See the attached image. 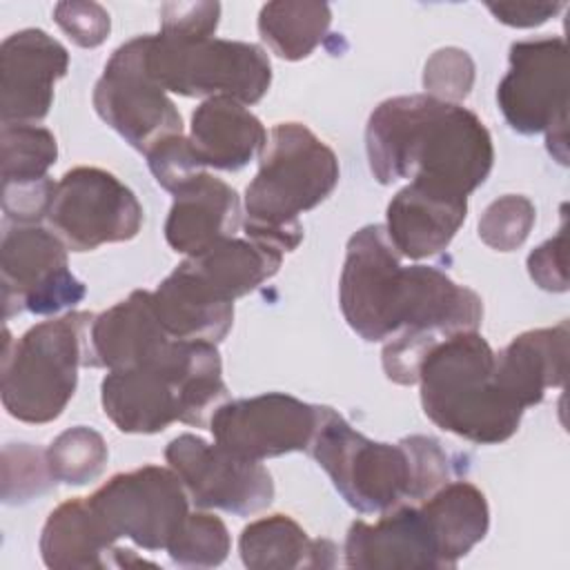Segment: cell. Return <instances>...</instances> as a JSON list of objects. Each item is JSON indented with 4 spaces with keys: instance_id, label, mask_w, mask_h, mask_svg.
Listing matches in <instances>:
<instances>
[{
    "instance_id": "obj_1",
    "label": "cell",
    "mask_w": 570,
    "mask_h": 570,
    "mask_svg": "<svg viewBox=\"0 0 570 570\" xmlns=\"http://www.w3.org/2000/svg\"><path fill=\"white\" fill-rule=\"evenodd\" d=\"M338 303L347 325L370 343L403 330L450 336L476 330L483 318L474 289L430 265L403 267L383 225H365L350 238Z\"/></svg>"
},
{
    "instance_id": "obj_2",
    "label": "cell",
    "mask_w": 570,
    "mask_h": 570,
    "mask_svg": "<svg viewBox=\"0 0 570 570\" xmlns=\"http://www.w3.org/2000/svg\"><path fill=\"white\" fill-rule=\"evenodd\" d=\"M365 149L381 185L407 178L461 196L483 185L494 163L481 118L428 94L383 100L367 120Z\"/></svg>"
},
{
    "instance_id": "obj_3",
    "label": "cell",
    "mask_w": 570,
    "mask_h": 570,
    "mask_svg": "<svg viewBox=\"0 0 570 570\" xmlns=\"http://www.w3.org/2000/svg\"><path fill=\"white\" fill-rule=\"evenodd\" d=\"M100 390L105 414L127 434H154L174 421L203 428L227 396L216 343L178 338L151 363L109 372Z\"/></svg>"
},
{
    "instance_id": "obj_4",
    "label": "cell",
    "mask_w": 570,
    "mask_h": 570,
    "mask_svg": "<svg viewBox=\"0 0 570 570\" xmlns=\"http://www.w3.org/2000/svg\"><path fill=\"white\" fill-rule=\"evenodd\" d=\"M425 416L441 430L472 443L508 441L521 423L519 407L494 379V352L476 330L434 343L419 365Z\"/></svg>"
},
{
    "instance_id": "obj_5",
    "label": "cell",
    "mask_w": 570,
    "mask_h": 570,
    "mask_svg": "<svg viewBox=\"0 0 570 570\" xmlns=\"http://www.w3.org/2000/svg\"><path fill=\"white\" fill-rule=\"evenodd\" d=\"M336 183V154L305 125L278 122L245 189V236L294 252L303 240L298 214L323 203Z\"/></svg>"
},
{
    "instance_id": "obj_6",
    "label": "cell",
    "mask_w": 570,
    "mask_h": 570,
    "mask_svg": "<svg viewBox=\"0 0 570 570\" xmlns=\"http://www.w3.org/2000/svg\"><path fill=\"white\" fill-rule=\"evenodd\" d=\"M94 316L69 312L27 330L16 343L4 332L2 405L24 423H49L62 414L85 365Z\"/></svg>"
},
{
    "instance_id": "obj_7",
    "label": "cell",
    "mask_w": 570,
    "mask_h": 570,
    "mask_svg": "<svg viewBox=\"0 0 570 570\" xmlns=\"http://www.w3.org/2000/svg\"><path fill=\"white\" fill-rule=\"evenodd\" d=\"M327 472L347 505L381 514L414 501V454L410 441L379 443L356 432L336 410L321 405V419L307 448Z\"/></svg>"
},
{
    "instance_id": "obj_8",
    "label": "cell",
    "mask_w": 570,
    "mask_h": 570,
    "mask_svg": "<svg viewBox=\"0 0 570 570\" xmlns=\"http://www.w3.org/2000/svg\"><path fill=\"white\" fill-rule=\"evenodd\" d=\"M145 67L165 91L180 96H229L243 105L258 102L272 82L267 53L240 40H171L145 36Z\"/></svg>"
},
{
    "instance_id": "obj_9",
    "label": "cell",
    "mask_w": 570,
    "mask_h": 570,
    "mask_svg": "<svg viewBox=\"0 0 570 570\" xmlns=\"http://www.w3.org/2000/svg\"><path fill=\"white\" fill-rule=\"evenodd\" d=\"M497 102L519 134H546L550 154L568 165V47L563 38H530L510 47V69Z\"/></svg>"
},
{
    "instance_id": "obj_10",
    "label": "cell",
    "mask_w": 570,
    "mask_h": 570,
    "mask_svg": "<svg viewBox=\"0 0 570 570\" xmlns=\"http://www.w3.org/2000/svg\"><path fill=\"white\" fill-rule=\"evenodd\" d=\"M47 218L67 249L89 252L131 240L142 225V205L111 171L73 167L56 183Z\"/></svg>"
},
{
    "instance_id": "obj_11",
    "label": "cell",
    "mask_w": 570,
    "mask_h": 570,
    "mask_svg": "<svg viewBox=\"0 0 570 570\" xmlns=\"http://www.w3.org/2000/svg\"><path fill=\"white\" fill-rule=\"evenodd\" d=\"M87 501L116 539L127 537L145 550H167L189 514L183 481L160 465L114 474Z\"/></svg>"
},
{
    "instance_id": "obj_12",
    "label": "cell",
    "mask_w": 570,
    "mask_h": 570,
    "mask_svg": "<svg viewBox=\"0 0 570 570\" xmlns=\"http://www.w3.org/2000/svg\"><path fill=\"white\" fill-rule=\"evenodd\" d=\"M96 114L134 149L147 154L156 142L183 134V120L167 91L145 67V36L120 45L94 87Z\"/></svg>"
},
{
    "instance_id": "obj_13",
    "label": "cell",
    "mask_w": 570,
    "mask_h": 570,
    "mask_svg": "<svg viewBox=\"0 0 570 570\" xmlns=\"http://www.w3.org/2000/svg\"><path fill=\"white\" fill-rule=\"evenodd\" d=\"M4 318L20 314H56L85 296V285L69 272L67 245L58 234L18 225L2 236L0 249Z\"/></svg>"
},
{
    "instance_id": "obj_14",
    "label": "cell",
    "mask_w": 570,
    "mask_h": 570,
    "mask_svg": "<svg viewBox=\"0 0 570 570\" xmlns=\"http://www.w3.org/2000/svg\"><path fill=\"white\" fill-rule=\"evenodd\" d=\"M321 419V405L303 403L283 392L220 403L209 416L214 441L227 452L265 461L307 450Z\"/></svg>"
},
{
    "instance_id": "obj_15",
    "label": "cell",
    "mask_w": 570,
    "mask_h": 570,
    "mask_svg": "<svg viewBox=\"0 0 570 570\" xmlns=\"http://www.w3.org/2000/svg\"><path fill=\"white\" fill-rule=\"evenodd\" d=\"M165 459L198 508L247 517L274 499V481L258 461L240 459L196 434L171 439Z\"/></svg>"
},
{
    "instance_id": "obj_16",
    "label": "cell",
    "mask_w": 570,
    "mask_h": 570,
    "mask_svg": "<svg viewBox=\"0 0 570 570\" xmlns=\"http://www.w3.org/2000/svg\"><path fill=\"white\" fill-rule=\"evenodd\" d=\"M2 125H36L53 102V87L69 69L67 49L42 29H22L0 47Z\"/></svg>"
},
{
    "instance_id": "obj_17",
    "label": "cell",
    "mask_w": 570,
    "mask_h": 570,
    "mask_svg": "<svg viewBox=\"0 0 570 570\" xmlns=\"http://www.w3.org/2000/svg\"><path fill=\"white\" fill-rule=\"evenodd\" d=\"M345 566L361 570L441 568L436 543L419 503H399L376 523L354 521L347 530Z\"/></svg>"
},
{
    "instance_id": "obj_18",
    "label": "cell",
    "mask_w": 570,
    "mask_h": 570,
    "mask_svg": "<svg viewBox=\"0 0 570 570\" xmlns=\"http://www.w3.org/2000/svg\"><path fill=\"white\" fill-rule=\"evenodd\" d=\"M171 341L156 316L151 292L136 289L94 316L87 332L85 365L107 367L109 372L138 367L160 358Z\"/></svg>"
},
{
    "instance_id": "obj_19",
    "label": "cell",
    "mask_w": 570,
    "mask_h": 570,
    "mask_svg": "<svg viewBox=\"0 0 570 570\" xmlns=\"http://www.w3.org/2000/svg\"><path fill=\"white\" fill-rule=\"evenodd\" d=\"M468 214V196L425 183L405 185L387 205L385 234L412 261L443 252Z\"/></svg>"
},
{
    "instance_id": "obj_20",
    "label": "cell",
    "mask_w": 570,
    "mask_h": 570,
    "mask_svg": "<svg viewBox=\"0 0 570 570\" xmlns=\"http://www.w3.org/2000/svg\"><path fill=\"white\" fill-rule=\"evenodd\" d=\"M238 225V194L225 180L205 171L174 194L165 238L174 252L196 256L232 238Z\"/></svg>"
},
{
    "instance_id": "obj_21",
    "label": "cell",
    "mask_w": 570,
    "mask_h": 570,
    "mask_svg": "<svg viewBox=\"0 0 570 570\" xmlns=\"http://www.w3.org/2000/svg\"><path fill=\"white\" fill-rule=\"evenodd\" d=\"M568 374V321L528 330L494 354V379L519 405L543 401L546 390L561 387Z\"/></svg>"
},
{
    "instance_id": "obj_22",
    "label": "cell",
    "mask_w": 570,
    "mask_h": 570,
    "mask_svg": "<svg viewBox=\"0 0 570 570\" xmlns=\"http://www.w3.org/2000/svg\"><path fill=\"white\" fill-rule=\"evenodd\" d=\"M189 142L205 167L238 171L254 154L263 151L267 131L243 102L229 96H214L191 114Z\"/></svg>"
},
{
    "instance_id": "obj_23",
    "label": "cell",
    "mask_w": 570,
    "mask_h": 570,
    "mask_svg": "<svg viewBox=\"0 0 570 570\" xmlns=\"http://www.w3.org/2000/svg\"><path fill=\"white\" fill-rule=\"evenodd\" d=\"M151 303L165 332L178 341L218 343L234 323V303L216 296L185 261L151 292Z\"/></svg>"
},
{
    "instance_id": "obj_24",
    "label": "cell",
    "mask_w": 570,
    "mask_h": 570,
    "mask_svg": "<svg viewBox=\"0 0 570 570\" xmlns=\"http://www.w3.org/2000/svg\"><path fill=\"white\" fill-rule=\"evenodd\" d=\"M116 537L96 514L87 499L60 503L47 519L40 534L45 566L56 570H87L111 566Z\"/></svg>"
},
{
    "instance_id": "obj_25",
    "label": "cell",
    "mask_w": 570,
    "mask_h": 570,
    "mask_svg": "<svg viewBox=\"0 0 570 570\" xmlns=\"http://www.w3.org/2000/svg\"><path fill=\"white\" fill-rule=\"evenodd\" d=\"M419 505L432 530L441 568H454L488 534V501L470 481H448Z\"/></svg>"
},
{
    "instance_id": "obj_26",
    "label": "cell",
    "mask_w": 570,
    "mask_h": 570,
    "mask_svg": "<svg viewBox=\"0 0 570 570\" xmlns=\"http://www.w3.org/2000/svg\"><path fill=\"white\" fill-rule=\"evenodd\" d=\"M283 261V252L256 238H225L203 254L187 256V267L223 301L234 303L269 281Z\"/></svg>"
},
{
    "instance_id": "obj_27",
    "label": "cell",
    "mask_w": 570,
    "mask_h": 570,
    "mask_svg": "<svg viewBox=\"0 0 570 570\" xmlns=\"http://www.w3.org/2000/svg\"><path fill=\"white\" fill-rule=\"evenodd\" d=\"M238 552L252 570L332 568L336 546L327 539H309L287 514L252 521L238 539Z\"/></svg>"
},
{
    "instance_id": "obj_28",
    "label": "cell",
    "mask_w": 570,
    "mask_h": 570,
    "mask_svg": "<svg viewBox=\"0 0 570 570\" xmlns=\"http://www.w3.org/2000/svg\"><path fill=\"white\" fill-rule=\"evenodd\" d=\"M332 9L325 2L276 0L263 4L258 31L263 42L283 60L307 58L325 38Z\"/></svg>"
},
{
    "instance_id": "obj_29",
    "label": "cell",
    "mask_w": 570,
    "mask_h": 570,
    "mask_svg": "<svg viewBox=\"0 0 570 570\" xmlns=\"http://www.w3.org/2000/svg\"><path fill=\"white\" fill-rule=\"evenodd\" d=\"M0 147L2 185L42 180L58 158L56 136L47 127L38 125H2Z\"/></svg>"
},
{
    "instance_id": "obj_30",
    "label": "cell",
    "mask_w": 570,
    "mask_h": 570,
    "mask_svg": "<svg viewBox=\"0 0 570 570\" xmlns=\"http://www.w3.org/2000/svg\"><path fill=\"white\" fill-rule=\"evenodd\" d=\"M45 452L53 479L69 485H85L100 476L109 456L102 434L87 425L65 430Z\"/></svg>"
},
{
    "instance_id": "obj_31",
    "label": "cell",
    "mask_w": 570,
    "mask_h": 570,
    "mask_svg": "<svg viewBox=\"0 0 570 570\" xmlns=\"http://www.w3.org/2000/svg\"><path fill=\"white\" fill-rule=\"evenodd\" d=\"M229 546L227 525L216 514L194 512L187 514L183 528L167 546V552L178 566L214 568L227 559Z\"/></svg>"
},
{
    "instance_id": "obj_32",
    "label": "cell",
    "mask_w": 570,
    "mask_h": 570,
    "mask_svg": "<svg viewBox=\"0 0 570 570\" xmlns=\"http://www.w3.org/2000/svg\"><path fill=\"white\" fill-rule=\"evenodd\" d=\"M56 483L47 452L29 443H9L2 450V499L4 503H24L45 494Z\"/></svg>"
},
{
    "instance_id": "obj_33",
    "label": "cell",
    "mask_w": 570,
    "mask_h": 570,
    "mask_svg": "<svg viewBox=\"0 0 570 570\" xmlns=\"http://www.w3.org/2000/svg\"><path fill=\"white\" fill-rule=\"evenodd\" d=\"M537 218V209L530 198L508 194L492 200L479 218V238L497 249L512 252L528 238Z\"/></svg>"
},
{
    "instance_id": "obj_34",
    "label": "cell",
    "mask_w": 570,
    "mask_h": 570,
    "mask_svg": "<svg viewBox=\"0 0 570 570\" xmlns=\"http://www.w3.org/2000/svg\"><path fill=\"white\" fill-rule=\"evenodd\" d=\"M474 85V62L468 51L456 47L439 49L430 56L423 69V87L428 96L456 102L463 100Z\"/></svg>"
},
{
    "instance_id": "obj_35",
    "label": "cell",
    "mask_w": 570,
    "mask_h": 570,
    "mask_svg": "<svg viewBox=\"0 0 570 570\" xmlns=\"http://www.w3.org/2000/svg\"><path fill=\"white\" fill-rule=\"evenodd\" d=\"M145 156L156 183L171 194H176L180 187H185L207 169L196 156L189 138H185L183 134L156 142Z\"/></svg>"
},
{
    "instance_id": "obj_36",
    "label": "cell",
    "mask_w": 570,
    "mask_h": 570,
    "mask_svg": "<svg viewBox=\"0 0 570 570\" xmlns=\"http://www.w3.org/2000/svg\"><path fill=\"white\" fill-rule=\"evenodd\" d=\"M218 2H167L160 9V36L171 40H207L218 27Z\"/></svg>"
},
{
    "instance_id": "obj_37",
    "label": "cell",
    "mask_w": 570,
    "mask_h": 570,
    "mask_svg": "<svg viewBox=\"0 0 570 570\" xmlns=\"http://www.w3.org/2000/svg\"><path fill=\"white\" fill-rule=\"evenodd\" d=\"M58 27L85 49L102 45L109 36L111 20L102 4L98 2H60L53 9Z\"/></svg>"
},
{
    "instance_id": "obj_38",
    "label": "cell",
    "mask_w": 570,
    "mask_h": 570,
    "mask_svg": "<svg viewBox=\"0 0 570 570\" xmlns=\"http://www.w3.org/2000/svg\"><path fill=\"white\" fill-rule=\"evenodd\" d=\"M56 183L47 176L33 183H4L2 185V209L4 216L18 225H33L47 216Z\"/></svg>"
},
{
    "instance_id": "obj_39",
    "label": "cell",
    "mask_w": 570,
    "mask_h": 570,
    "mask_svg": "<svg viewBox=\"0 0 570 570\" xmlns=\"http://www.w3.org/2000/svg\"><path fill=\"white\" fill-rule=\"evenodd\" d=\"M530 278L546 292H566L568 272H566V220L559 227V234L541 243L528 256Z\"/></svg>"
},
{
    "instance_id": "obj_40",
    "label": "cell",
    "mask_w": 570,
    "mask_h": 570,
    "mask_svg": "<svg viewBox=\"0 0 570 570\" xmlns=\"http://www.w3.org/2000/svg\"><path fill=\"white\" fill-rule=\"evenodd\" d=\"M492 16L510 27H537L557 16L566 2L561 0H517V2H485Z\"/></svg>"
}]
</instances>
